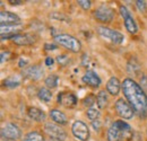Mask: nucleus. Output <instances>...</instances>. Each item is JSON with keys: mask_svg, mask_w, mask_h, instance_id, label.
<instances>
[{"mask_svg": "<svg viewBox=\"0 0 147 141\" xmlns=\"http://www.w3.org/2000/svg\"><path fill=\"white\" fill-rule=\"evenodd\" d=\"M121 88L134 112H136L142 119L147 117V95L140 85L135 80L127 78L121 84Z\"/></svg>", "mask_w": 147, "mask_h": 141, "instance_id": "nucleus-1", "label": "nucleus"}, {"mask_svg": "<svg viewBox=\"0 0 147 141\" xmlns=\"http://www.w3.org/2000/svg\"><path fill=\"white\" fill-rule=\"evenodd\" d=\"M131 137V126L123 121L113 122L108 130V141H128Z\"/></svg>", "mask_w": 147, "mask_h": 141, "instance_id": "nucleus-2", "label": "nucleus"}, {"mask_svg": "<svg viewBox=\"0 0 147 141\" xmlns=\"http://www.w3.org/2000/svg\"><path fill=\"white\" fill-rule=\"evenodd\" d=\"M55 41L59 45L68 49L69 51H71L74 53L79 52L82 49L80 42L76 37L69 35V34H59L57 37H55Z\"/></svg>", "mask_w": 147, "mask_h": 141, "instance_id": "nucleus-3", "label": "nucleus"}, {"mask_svg": "<svg viewBox=\"0 0 147 141\" xmlns=\"http://www.w3.org/2000/svg\"><path fill=\"white\" fill-rule=\"evenodd\" d=\"M97 33L101 36H103L104 38H108L110 40L111 42L115 43V44H121L123 43L125 41V36L122 35L120 32L118 31H114V30H111L109 27H105V26H98L96 28Z\"/></svg>", "mask_w": 147, "mask_h": 141, "instance_id": "nucleus-4", "label": "nucleus"}, {"mask_svg": "<svg viewBox=\"0 0 147 141\" xmlns=\"http://www.w3.org/2000/svg\"><path fill=\"white\" fill-rule=\"evenodd\" d=\"M44 131L49 137L52 138V140L65 141L67 138V133L65 132V130H62L59 125L55 123H47L44 125Z\"/></svg>", "mask_w": 147, "mask_h": 141, "instance_id": "nucleus-5", "label": "nucleus"}, {"mask_svg": "<svg viewBox=\"0 0 147 141\" xmlns=\"http://www.w3.org/2000/svg\"><path fill=\"white\" fill-rule=\"evenodd\" d=\"M22 136V131L16 124H6L1 130V137L3 140H17Z\"/></svg>", "mask_w": 147, "mask_h": 141, "instance_id": "nucleus-6", "label": "nucleus"}, {"mask_svg": "<svg viewBox=\"0 0 147 141\" xmlns=\"http://www.w3.org/2000/svg\"><path fill=\"white\" fill-rule=\"evenodd\" d=\"M71 132L75 136V138L79 139L80 141H86L90 138L88 126L83 121H75L71 126Z\"/></svg>", "mask_w": 147, "mask_h": 141, "instance_id": "nucleus-7", "label": "nucleus"}, {"mask_svg": "<svg viewBox=\"0 0 147 141\" xmlns=\"http://www.w3.org/2000/svg\"><path fill=\"white\" fill-rule=\"evenodd\" d=\"M115 111L125 120H130L134 116V109H132V107L123 98H119L115 102Z\"/></svg>", "mask_w": 147, "mask_h": 141, "instance_id": "nucleus-8", "label": "nucleus"}, {"mask_svg": "<svg viewBox=\"0 0 147 141\" xmlns=\"http://www.w3.org/2000/svg\"><path fill=\"white\" fill-rule=\"evenodd\" d=\"M94 16L98 21L102 23H110L114 18V11L113 9L108 6H101L94 11Z\"/></svg>", "mask_w": 147, "mask_h": 141, "instance_id": "nucleus-9", "label": "nucleus"}, {"mask_svg": "<svg viewBox=\"0 0 147 141\" xmlns=\"http://www.w3.org/2000/svg\"><path fill=\"white\" fill-rule=\"evenodd\" d=\"M120 14H121V16L123 17L126 30L128 31L129 33H131V34H136L137 31H138L137 24H136L135 19L132 18L131 14L129 13V10L125 7V6H121V7H120Z\"/></svg>", "mask_w": 147, "mask_h": 141, "instance_id": "nucleus-10", "label": "nucleus"}, {"mask_svg": "<svg viewBox=\"0 0 147 141\" xmlns=\"http://www.w3.org/2000/svg\"><path fill=\"white\" fill-rule=\"evenodd\" d=\"M58 103L66 107H74L77 104V97L73 93H59Z\"/></svg>", "mask_w": 147, "mask_h": 141, "instance_id": "nucleus-11", "label": "nucleus"}, {"mask_svg": "<svg viewBox=\"0 0 147 141\" xmlns=\"http://www.w3.org/2000/svg\"><path fill=\"white\" fill-rule=\"evenodd\" d=\"M11 40L17 45H31L35 43L36 37L33 34H16L11 37Z\"/></svg>", "mask_w": 147, "mask_h": 141, "instance_id": "nucleus-12", "label": "nucleus"}, {"mask_svg": "<svg viewBox=\"0 0 147 141\" xmlns=\"http://www.w3.org/2000/svg\"><path fill=\"white\" fill-rule=\"evenodd\" d=\"M0 20L1 25H19L20 18L10 11H1L0 14Z\"/></svg>", "mask_w": 147, "mask_h": 141, "instance_id": "nucleus-13", "label": "nucleus"}, {"mask_svg": "<svg viewBox=\"0 0 147 141\" xmlns=\"http://www.w3.org/2000/svg\"><path fill=\"white\" fill-rule=\"evenodd\" d=\"M83 83L91 87H98L101 85V79L96 75V72L90 70L85 72V75L83 76Z\"/></svg>", "mask_w": 147, "mask_h": 141, "instance_id": "nucleus-14", "label": "nucleus"}, {"mask_svg": "<svg viewBox=\"0 0 147 141\" xmlns=\"http://www.w3.org/2000/svg\"><path fill=\"white\" fill-rule=\"evenodd\" d=\"M24 75H25V77H27L30 79L38 80L43 76V69L38 66H32L24 70Z\"/></svg>", "mask_w": 147, "mask_h": 141, "instance_id": "nucleus-15", "label": "nucleus"}, {"mask_svg": "<svg viewBox=\"0 0 147 141\" xmlns=\"http://www.w3.org/2000/svg\"><path fill=\"white\" fill-rule=\"evenodd\" d=\"M120 88H121V84H120L119 79L117 77H111L107 84V90L109 91V94L117 96L120 91Z\"/></svg>", "mask_w": 147, "mask_h": 141, "instance_id": "nucleus-16", "label": "nucleus"}, {"mask_svg": "<svg viewBox=\"0 0 147 141\" xmlns=\"http://www.w3.org/2000/svg\"><path fill=\"white\" fill-rule=\"evenodd\" d=\"M27 113H28V116L32 120L36 121V122H43V121H45V117H47L45 113L42 109L37 108V107H30L27 109Z\"/></svg>", "mask_w": 147, "mask_h": 141, "instance_id": "nucleus-17", "label": "nucleus"}, {"mask_svg": "<svg viewBox=\"0 0 147 141\" xmlns=\"http://www.w3.org/2000/svg\"><path fill=\"white\" fill-rule=\"evenodd\" d=\"M50 116L55 123L61 124V125L67 123V116L62 112H60L59 109H51L50 111Z\"/></svg>", "mask_w": 147, "mask_h": 141, "instance_id": "nucleus-18", "label": "nucleus"}, {"mask_svg": "<svg viewBox=\"0 0 147 141\" xmlns=\"http://www.w3.org/2000/svg\"><path fill=\"white\" fill-rule=\"evenodd\" d=\"M3 85L8 88H15V87H18L20 85V78L18 76H10L8 77L5 81H3Z\"/></svg>", "mask_w": 147, "mask_h": 141, "instance_id": "nucleus-19", "label": "nucleus"}, {"mask_svg": "<svg viewBox=\"0 0 147 141\" xmlns=\"http://www.w3.org/2000/svg\"><path fill=\"white\" fill-rule=\"evenodd\" d=\"M96 104L100 108H104L108 104V96L105 90H101L96 96Z\"/></svg>", "mask_w": 147, "mask_h": 141, "instance_id": "nucleus-20", "label": "nucleus"}, {"mask_svg": "<svg viewBox=\"0 0 147 141\" xmlns=\"http://www.w3.org/2000/svg\"><path fill=\"white\" fill-rule=\"evenodd\" d=\"M37 95H38V98L42 102H45V103L50 102L51 98H52V94H51V91L48 88H41L38 90V94Z\"/></svg>", "mask_w": 147, "mask_h": 141, "instance_id": "nucleus-21", "label": "nucleus"}, {"mask_svg": "<svg viewBox=\"0 0 147 141\" xmlns=\"http://www.w3.org/2000/svg\"><path fill=\"white\" fill-rule=\"evenodd\" d=\"M22 141H44V137H43L40 132L34 131V132L27 133Z\"/></svg>", "mask_w": 147, "mask_h": 141, "instance_id": "nucleus-22", "label": "nucleus"}, {"mask_svg": "<svg viewBox=\"0 0 147 141\" xmlns=\"http://www.w3.org/2000/svg\"><path fill=\"white\" fill-rule=\"evenodd\" d=\"M45 85L49 88H55L58 85V76L57 75H50L48 76V78L45 79Z\"/></svg>", "mask_w": 147, "mask_h": 141, "instance_id": "nucleus-23", "label": "nucleus"}, {"mask_svg": "<svg viewBox=\"0 0 147 141\" xmlns=\"http://www.w3.org/2000/svg\"><path fill=\"white\" fill-rule=\"evenodd\" d=\"M87 116H88L90 120L94 121V120H96L100 116V112L96 108H88L87 109Z\"/></svg>", "mask_w": 147, "mask_h": 141, "instance_id": "nucleus-24", "label": "nucleus"}, {"mask_svg": "<svg viewBox=\"0 0 147 141\" xmlns=\"http://www.w3.org/2000/svg\"><path fill=\"white\" fill-rule=\"evenodd\" d=\"M77 3H78L84 10H88V9L91 8V6H92V1H90V0H79Z\"/></svg>", "mask_w": 147, "mask_h": 141, "instance_id": "nucleus-25", "label": "nucleus"}, {"mask_svg": "<svg viewBox=\"0 0 147 141\" xmlns=\"http://www.w3.org/2000/svg\"><path fill=\"white\" fill-rule=\"evenodd\" d=\"M136 6H137V8H138V10H139L140 13H146V10H147L146 1H140V0H138V1H136Z\"/></svg>", "mask_w": 147, "mask_h": 141, "instance_id": "nucleus-26", "label": "nucleus"}, {"mask_svg": "<svg viewBox=\"0 0 147 141\" xmlns=\"http://www.w3.org/2000/svg\"><path fill=\"white\" fill-rule=\"evenodd\" d=\"M57 61H58L61 66H66V64L69 62V58H68L67 55H65V54H61V55H59V56H58Z\"/></svg>", "mask_w": 147, "mask_h": 141, "instance_id": "nucleus-27", "label": "nucleus"}, {"mask_svg": "<svg viewBox=\"0 0 147 141\" xmlns=\"http://www.w3.org/2000/svg\"><path fill=\"white\" fill-rule=\"evenodd\" d=\"M95 102H96V98H95L93 95H90V96H87V97L84 99V105L85 106H92Z\"/></svg>", "mask_w": 147, "mask_h": 141, "instance_id": "nucleus-28", "label": "nucleus"}, {"mask_svg": "<svg viewBox=\"0 0 147 141\" xmlns=\"http://www.w3.org/2000/svg\"><path fill=\"white\" fill-rule=\"evenodd\" d=\"M9 55H10V53L9 52H2L1 53V62L3 63V62H5V59H6V60H8V59H9V58H8Z\"/></svg>", "mask_w": 147, "mask_h": 141, "instance_id": "nucleus-29", "label": "nucleus"}, {"mask_svg": "<svg viewBox=\"0 0 147 141\" xmlns=\"http://www.w3.org/2000/svg\"><path fill=\"white\" fill-rule=\"evenodd\" d=\"M53 63H55V60H53L52 58H50V56H49V58H47V59H45V64H47L48 67H51Z\"/></svg>", "mask_w": 147, "mask_h": 141, "instance_id": "nucleus-30", "label": "nucleus"}, {"mask_svg": "<svg viewBox=\"0 0 147 141\" xmlns=\"http://www.w3.org/2000/svg\"><path fill=\"white\" fill-rule=\"evenodd\" d=\"M44 48H45L47 50H55V49H58V46H57L55 44H49V43H47V44L44 45Z\"/></svg>", "mask_w": 147, "mask_h": 141, "instance_id": "nucleus-31", "label": "nucleus"}, {"mask_svg": "<svg viewBox=\"0 0 147 141\" xmlns=\"http://www.w3.org/2000/svg\"><path fill=\"white\" fill-rule=\"evenodd\" d=\"M27 62H28V60H26V59L22 58V59H20V61H19V67H20V68H24V67L27 64Z\"/></svg>", "mask_w": 147, "mask_h": 141, "instance_id": "nucleus-32", "label": "nucleus"}, {"mask_svg": "<svg viewBox=\"0 0 147 141\" xmlns=\"http://www.w3.org/2000/svg\"><path fill=\"white\" fill-rule=\"evenodd\" d=\"M93 126H94L95 129H100V126H101L100 121H97V120H96V122H95V121H93Z\"/></svg>", "mask_w": 147, "mask_h": 141, "instance_id": "nucleus-33", "label": "nucleus"}, {"mask_svg": "<svg viewBox=\"0 0 147 141\" xmlns=\"http://www.w3.org/2000/svg\"><path fill=\"white\" fill-rule=\"evenodd\" d=\"M9 3H11V5H20V3H23V1H19V0H9Z\"/></svg>", "mask_w": 147, "mask_h": 141, "instance_id": "nucleus-34", "label": "nucleus"}, {"mask_svg": "<svg viewBox=\"0 0 147 141\" xmlns=\"http://www.w3.org/2000/svg\"><path fill=\"white\" fill-rule=\"evenodd\" d=\"M50 141H57V140H50Z\"/></svg>", "mask_w": 147, "mask_h": 141, "instance_id": "nucleus-35", "label": "nucleus"}]
</instances>
